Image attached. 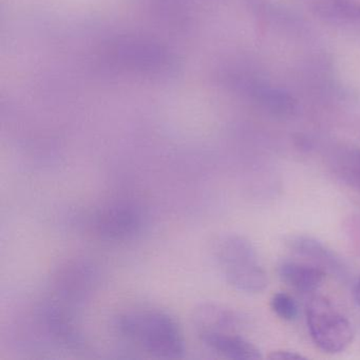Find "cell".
Instances as JSON below:
<instances>
[{"mask_svg":"<svg viewBox=\"0 0 360 360\" xmlns=\"http://www.w3.org/2000/svg\"><path fill=\"white\" fill-rule=\"evenodd\" d=\"M127 340L155 357L180 358L185 352L182 330L176 320L160 311H138L123 314L115 323Z\"/></svg>","mask_w":360,"mask_h":360,"instance_id":"1","label":"cell"},{"mask_svg":"<svg viewBox=\"0 0 360 360\" xmlns=\"http://www.w3.org/2000/svg\"><path fill=\"white\" fill-rule=\"evenodd\" d=\"M214 257L229 285L243 292H262L267 276L252 244L239 235L221 236L214 242Z\"/></svg>","mask_w":360,"mask_h":360,"instance_id":"2","label":"cell"},{"mask_svg":"<svg viewBox=\"0 0 360 360\" xmlns=\"http://www.w3.org/2000/svg\"><path fill=\"white\" fill-rule=\"evenodd\" d=\"M307 328L314 343L328 354L345 351L353 339L349 320L324 297H314L307 305Z\"/></svg>","mask_w":360,"mask_h":360,"instance_id":"3","label":"cell"},{"mask_svg":"<svg viewBox=\"0 0 360 360\" xmlns=\"http://www.w3.org/2000/svg\"><path fill=\"white\" fill-rule=\"evenodd\" d=\"M144 212L136 204L117 202L101 210L94 218V229L103 239L123 242L134 239L144 229Z\"/></svg>","mask_w":360,"mask_h":360,"instance_id":"4","label":"cell"},{"mask_svg":"<svg viewBox=\"0 0 360 360\" xmlns=\"http://www.w3.org/2000/svg\"><path fill=\"white\" fill-rule=\"evenodd\" d=\"M202 342L223 357L236 360L262 359L260 351L250 341L231 332L202 330L199 332Z\"/></svg>","mask_w":360,"mask_h":360,"instance_id":"5","label":"cell"},{"mask_svg":"<svg viewBox=\"0 0 360 360\" xmlns=\"http://www.w3.org/2000/svg\"><path fill=\"white\" fill-rule=\"evenodd\" d=\"M39 319L48 334L58 343L69 347H77L82 342L81 334L71 317L70 313L62 305L46 303L39 309Z\"/></svg>","mask_w":360,"mask_h":360,"instance_id":"6","label":"cell"},{"mask_svg":"<svg viewBox=\"0 0 360 360\" xmlns=\"http://www.w3.org/2000/svg\"><path fill=\"white\" fill-rule=\"evenodd\" d=\"M280 279L298 292H311L323 283L326 273L313 265L298 262H283L278 267Z\"/></svg>","mask_w":360,"mask_h":360,"instance_id":"7","label":"cell"},{"mask_svg":"<svg viewBox=\"0 0 360 360\" xmlns=\"http://www.w3.org/2000/svg\"><path fill=\"white\" fill-rule=\"evenodd\" d=\"M195 323L198 332L217 330L231 332L238 324L237 317L233 311L216 304H202L195 314Z\"/></svg>","mask_w":360,"mask_h":360,"instance_id":"8","label":"cell"},{"mask_svg":"<svg viewBox=\"0 0 360 360\" xmlns=\"http://www.w3.org/2000/svg\"><path fill=\"white\" fill-rule=\"evenodd\" d=\"M288 245L292 252H297L300 256L307 257L316 262L321 263L328 269H338L341 267L338 258L317 240L298 236V237L290 238Z\"/></svg>","mask_w":360,"mask_h":360,"instance_id":"9","label":"cell"},{"mask_svg":"<svg viewBox=\"0 0 360 360\" xmlns=\"http://www.w3.org/2000/svg\"><path fill=\"white\" fill-rule=\"evenodd\" d=\"M316 10L320 16L328 20L360 25V4L335 0L333 3L317 6Z\"/></svg>","mask_w":360,"mask_h":360,"instance_id":"10","label":"cell"},{"mask_svg":"<svg viewBox=\"0 0 360 360\" xmlns=\"http://www.w3.org/2000/svg\"><path fill=\"white\" fill-rule=\"evenodd\" d=\"M334 167L341 180L360 191V149L343 153L335 162Z\"/></svg>","mask_w":360,"mask_h":360,"instance_id":"11","label":"cell"},{"mask_svg":"<svg viewBox=\"0 0 360 360\" xmlns=\"http://www.w3.org/2000/svg\"><path fill=\"white\" fill-rule=\"evenodd\" d=\"M271 307L278 317L285 321H294L299 315L296 301L286 292H277L273 295L271 299Z\"/></svg>","mask_w":360,"mask_h":360,"instance_id":"12","label":"cell"},{"mask_svg":"<svg viewBox=\"0 0 360 360\" xmlns=\"http://www.w3.org/2000/svg\"><path fill=\"white\" fill-rule=\"evenodd\" d=\"M269 359L271 360H300L305 359L304 356L297 353L294 351H288V349H277V351L271 352L269 356Z\"/></svg>","mask_w":360,"mask_h":360,"instance_id":"13","label":"cell"},{"mask_svg":"<svg viewBox=\"0 0 360 360\" xmlns=\"http://www.w3.org/2000/svg\"><path fill=\"white\" fill-rule=\"evenodd\" d=\"M354 296H355L356 302L360 305V278L358 280L357 284L355 286V290H354Z\"/></svg>","mask_w":360,"mask_h":360,"instance_id":"14","label":"cell"}]
</instances>
